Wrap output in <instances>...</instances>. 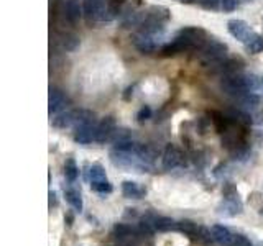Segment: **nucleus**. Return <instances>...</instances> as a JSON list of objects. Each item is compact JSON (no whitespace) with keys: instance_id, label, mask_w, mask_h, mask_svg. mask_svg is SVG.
Returning <instances> with one entry per match:
<instances>
[{"instance_id":"1","label":"nucleus","mask_w":263,"mask_h":246,"mask_svg":"<svg viewBox=\"0 0 263 246\" xmlns=\"http://www.w3.org/2000/svg\"><path fill=\"white\" fill-rule=\"evenodd\" d=\"M171 18V12L168 7L152 5L145 12L140 13V22L137 25V31L150 33V35H163L164 27Z\"/></svg>"},{"instance_id":"2","label":"nucleus","mask_w":263,"mask_h":246,"mask_svg":"<svg viewBox=\"0 0 263 246\" xmlns=\"http://www.w3.org/2000/svg\"><path fill=\"white\" fill-rule=\"evenodd\" d=\"M227 53H229V48L226 43H222L220 39L214 36H209V39L205 41V45L196 53V56H197V59H199V63L205 66V68L220 69L222 64L229 59Z\"/></svg>"},{"instance_id":"3","label":"nucleus","mask_w":263,"mask_h":246,"mask_svg":"<svg viewBox=\"0 0 263 246\" xmlns=\"http://www.w3.org/2000/svg\"><path fill=\"white\" fill-rule=\"evenodd\" d=\"M222 200L219 213L224 217H237L243 212V202L240 199V194H238V189L232 182H224L222 186Z\"/></svg>"},{"instance_id":"4","label":"nucleus","mask_w":263,"mask_h":246,"mask_svg":"<svg viewBox=\"0 0 263 246\" xmlns=\"http://www.w3.org/2000/svg\"><path fill=\"white\" fill-rule=\"evenodd\" d=\"M90 120H96V115L90 112V110H84V109H79V110H68L64 113H60L58 117H54L51 120L53 127L56 128H61V130H66V128H76L79 125L86 121H90Z\"/></svg>"},{"instance_id":"5","label":"nucleus","mask_w":263,"mask_h":246,"mask_svg":"<svg viewBox=\"0 0 263 246\" xmlns=\"http://www.w3.org/2000/svg\"><path fill=\"white\" fill-rule=\"evenodd\" d=\"M161 36L163 35H150V33H142L137 31L132 41H134L135 48L138 49L140 53L143 54H152V53H158L161 46Z\"/></svg>"},{"instance_id":"6","label":"nucleus","mask_w":263,"mask_h":246,"mask_svg":"<svg viewBox=\"0 0 263 246\" xmlns=\"http://www.w3.org/2000/svg\"><path fill=\"white\" fill-rule=\"evenodd\" d=\"M184 162H186V156L179 146L173 143L164 146L163 156H161V166L164 171H173L176 168H181V166H184Z\"/></svg>"},{"instance_id":"7","label":"nucleus","mask_w":263,"mask_h":246,"mask_svg":"<svg viewBox=\"0 0 263 246\" xmlns=\"http://www.w3.org/2000/svg\"><path fill=\"white\" fill-rule=\"evenodd\" d=\"M107 0H84L82 2V16L89 27L102 22Z\"/></svg>"},{"instance_id":"8","label":"nucleus","mask_w":263,"mask_h":246,"mask_svg":"<svg viewBox=\"0 0 263 246\" xmlns=\"http://www.w3.org/2000/svg\"><path fill=\"white\" fill-rule=\"evenodd\" d=\"M227 31H229L230 36L235 38L237 41H240L243 46L249 43L255 35H257V31H255L249 23H247L245 20H238V18L227 22Z\"/></svg>"},{"instance_id":"9","label":"nucleus","mask_w":263,"mask_h":246,"mask_svg":"<svg viewBox=\"0 0 263 246\" xmlns=\"http://www.w3.org/2000/svg\"><path fill=\"white\" fill-rule=\"evenodd\" d=\"M97 127L99 123L96 120H90L82 123V125L74 128V141L79 145H90L92 141H97Z\"/></svg>"},{"instance_id":"10","label":"nucleus","mask_w":263,"mask_h":246,"mask_svg":"<svg viewBox=\"0 0 263 246\" xmlns=\"http://www.w3.org/2000/svg\"><path fill=\"white\" fill-rule=\"evenodd\" d=\"M68 104H69V98L61 89H58V87L49 89V97H48V113H49V117L60 113L63 109H66V105H68Z\"/></svg>"},{"instance_id":"11","label":"nucleus","mask_w":263,"mask_h":246,"mask_svg":"<svg viewBox=\"0 0 263 246\" xmlns=\"http://www.w3.org/2000/svg\"><path fill=\"white\" fill-rule=\"evenodd\" d=\"M115 131H117V123H115L114 117H105L99 121V127H97V141L96 143H107L110 141L114 138Z\"/></svg>"},{"instance_id":"12","label":"nucleus","mask_w":263,"mask_h":246,"mask_svg":"<svg viewBox=\"0 0 263 246\" xmlns=\"http://www.w3.org/2000/svg\"><path fill=\"white\" fill-rule=\"evenodd\" d=\"M120 191H122V195L125 197V199H143L146 195V189L143 186H140L135 180H123L122 186H120Z\"/></svg>"},{"instance_id":"13","label":"nucleus","mask_w":263,"mask_h":246,"mask_svg":"<svg viewBox=\"0 0 263 246\" xmlns=\"http://www.w3.org/2000/svg\"><path fill=\"white\" fill-rule=\"evenodd\" d=\"M125 5L127 0H107L102 22H114L115 18H119L123 10H125Z\"/></svg>"},{"instance_id":"14","label":"nucleus","mask_w":263,"mask_h":246,"mask_svg":"<svg viewBox=\"0 0 263 246\" xmlns=\"http://www.w3.org/2000/svg\"><path fill=\"white\" fill-rule=\"evenodd\" d=\"M211 232H212V236H214V240H216L217 244H220V246H232L235 233L230 228H227L224 225H214L211 228Z\"/></svg>"},{"instance_id":"15","label":"nucleus","mask_w":263,"mask_h":246,"mask_svg":"<svg viewBox=\"0 0 263 246\" xmlns=\"http://www.w3.org/2000/svg\"><path fill=\"white\" fill-rule=\"evenodd\" d=\"M148 217L152 220L155 232H171V230H178V221H175L170 217L156 215L153 212H148Z\"/></svg>"},{"instance_id":"16","label":"nucleus","mask_w":263,"mask_h":246,"mask_svg":"<svg viewBox=\"0 0 263 246\" xmlns=\"http://www.w3.org/2000/svg\"><path fill=\"white\" fill-rule=\"evenodd\" d=\"M209 117H211L212 125H214V128H216V131H217L219 135H224L226 131L229 130V127H230V118H229L227 113L219 112V110H212L209 113Z\"/></svg>"},{"instance_id":"17","label":"nucleus","mask_w":263,"mask_h":246,"mask_svg":"<svg viewBox=\"0 0 263 246\" xmlns=\"http://www.w3.org/2000/svg\"><path fill=\"white\" fill-rule=\"evenodd\" d=\"M64 16L69 23H78L82 16V7L78 0H66L64 2Z\"/></svg>"},{"instance_id":"18","label":"nucleus","mask_w":263,"mask_h":246,"mask_svg":"<svg viewBox=\"0 0 263 246\" xmlns=\"http://www.w3.org/2000/svg\"><path fill=\"white\" fill-rule=\"evenodd\" d=\"M64 197L68 203L71 205V209L74 212H82V207H84V202H82V195H81V191L76 187H68L64 191Z\"/></svg>"},{"instance_id":"19","label":"nucleus","mask_w":263,"mask_h":246,"mask_svg":"<svg viewBox=\"0 0 263 246\" xmlns=\"http://www.w3.org/2000/svg\"><path fill=\"white\" fill-rule=\"evenodd\" d=\"M199 227L201 225H197V223H194L193 220H187V218L178 221V232L184 233L187 238H191V240H194V241H196L197 232H199Z\"/></svg>"},{"instance_id":"20","label":"nucleus","mask_w":263,"mask_h":246,"mask_svg":"<svg viewBox=\"0 0 263 246\" xmlns=\"http://www.w3.org/2000/svg\"><path fill=\"white\" fill-rule=\"evenodd\" d=\"M60 43H61V48L64 49V51H76V49L79 48V36L74 35V33H69L66 31L61 35L60 38Z\"/></svg>"},{"instance_id":"21","label":"nucleus","mask_w":263,"mask_h":246,"mask_svg":"<svg viewBox=\"0 0 263 246\" xmlns=\"http://www.w3.org/2000/svg\"><path fill=\"white\" fill-rule=\"evenodd\" d=\"M79 177V168L74 158H68L64 161V179L68 180L69 184H74Z\"/></svg>"},{"instance_id":"22","label":"nucleus","mask_w":263,"mask_h":246,"mask_svg":"<svg viewBox=\"0 0 263 246\" xmlns=\"http://www.w3.org/2000/svg\"><path fill=\"white\" fill-rule=\"evenodd\" d=\"M87 179L90 184H96V182H102V180H107V174H105V169L102 168V164H92L87 171Z\"/></svg>"},{"instance_id":"23","label":"nucleus","mask_w":263,"mask_h":246,"mask_svg":"<svg viewBox=\"0 0 263 246\" xmlns=\"http://www.w3.org/2000/svg\"><path fill=\"white\" fill-rule=\"evenodd\" d=\"M245 49H247V53H250V54H260L263 53V36L260 35V33H257L249 43L245 45Z\"/></svg>"},{"instance_id":"24","label":"nucleus","mask_w":263,"mask_h":246,"mask_svg":"<svg viewBox=\"0 0 263 246\" xmlns=\"http://www.w3.org/2000/svg\"><path fill=\"white\" fill-rule=\"evenodd\" d=\"M90 189L97 194H110L114 191V187L110 184V180H102V182H96V184H90Z\"/></svg>"},{"instance_id":"25","label":"nucleus","mask_w":263,"mask_h":246,"mask_svg":"<svg viewBox=\"0 0 263 246\" xmlns=\"http://www.w3.org/2000/svg\"><path fill=\"white\" fill-rule=\"evenodd\" d=\"M194 2L208 12H217L220 8V0H194Z\"/></svg>"},{"instance_id":"26","label":"nucleus","mask_w":263,"mask_h":246,"mask_svg":"<svg viewBox=\"0 0 263 246\" xmlns=\"http://www.w3.org/2000/svg\"><path fill=\"white\" fill-rule=\"evenodd\" d=\"M152 118V109L150 105H143L142 109L137 112V121L138 123H145L146 120Z\"/></svg>"},{"instance_id":"27","label":"nucleus","mask_w":263,"mask_h":246,"mask_svg":"<svg viewBox=\"0 0 263 246\" xmlns=\"http://www.w3.org/2000/svg\"><path fill=\"white\" fill-rule=\"evenodd\" d=\"M238 7V0H220V10L230 13V12H235Z\"/></svg>"},{"instance_id":"28","label":"nucleus","mask_w":263,"mask_h":246,"mask_svg":"<svg viewBox=\"0 0 263 246\" xmlns=\"http://www.w3.org/2000/svg\"><path fill=\"white\" fill-rule=\"evenodd\" d=\"M232 246H253V243H252L245 235H242V233H235L234 241H232Z\"/></svg>"},{"instance_id":"29","label":"nucleus","mask_w":263,"mask_h":246,"mask_svg":"<svg viewBox=\"0 0 263 246\" xmlns=\"http://www.w3.org/2000/svg\"><path fill=\"white\" fill-rule=\"evenodd\" d=\"M58 205V199H56V192L49 191V209H53Z\"/></svg>"},{"instance_id":"30","label":"nucleus","mask_w":263,"mask_h":246,"mask_svg":"<svg viewBox=\"0 0 263 246\" xmlns=\"http://www.w3.org/2000/svg\"><path fill=\"white\" fill-rule=\"evenodd\" d=\"M179 4H191V2H194V0H178Z\"/></svg>"},{"instance_id":"31","label":"nucleus","mask_w":263,"mask_h":246,"mask_svg":"<svg viewBox=\"0 0 263 246\" xmlns=\"http://www.w3.org/2000/svg\"><path fill=\"white\" fill-rule=\"evenodd\" d=\"M260 79H261V98H263V74L260 76Z\"/></svg>"}]
</instances>
